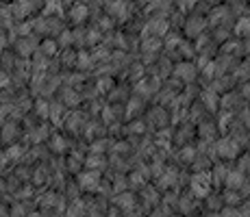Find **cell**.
<instances>
[{"mask_svg":"<svg viewBox=\"0 0 250 217\" xmlns=\"http://www.w3.org/2000/svg\"><path fill=\"white\" fill-rule=\"evenodd\" d=\"M198 67H196L194 63H191V61H185V63H179L176 65V72L174 74L179 76L181 80H185V83H189V80H194L196 76H198Z\"/></svg>","mask_w":250,"mask_h":217,"instance_id":"7a4b0ae2","label":"cell"},{"mask_svg":"<svg viewBox=\"0 0 250 217\" xmlns=\"http://www.w3.org/2000/svg\"><path fill=\"white\" fill-rule=\"evenodd\" d=\"M229 172L230 170L227 165H222V163H220V165H213V170H211V174H209L211 182H213V185H224V182H227Z\"/></svg>","mask_w":250,"mask_h":217,"instance_id":"3957f363","label":"cell"},{"mask_svg":"<svg viewBox=\"0 0 250 217\" xmlns=\"http://www.w3.org/2000/svg\"><path fill=\"white\" fill-rule=\"evenodd\" d=\"M205 16H189L185 18V24H183V28H185L187 37H196V35H203V28H205Z\"/></svg>","mask_w":250,"mask_h":217,"instance_id":"6da1fadb","label":"cell"},{"mask_svg":"<svg viewBox=\"0 0 250 217\" xmlns=\"http://www.w3.org/2000/svg\"><path fill=\"white\" fill-rule=\"evenodd\" d=\"M207 2H209V4H215V2H218V0H207Z\"/></svg>","mask_w":250,"mask_h":217,"instance_id":"5b68a950","label":"cell"},{"mask_svg":"<svg viewBox=\"0 0 250 217\" xmlns=\"http://www.w3.org/2000/svg\"><path fill=\"white\" fill-rule=\"evenodd\" d=\"M237 170L242 174H250V152H246L244 157H237Z\"/></svg>","mask_w":250,"mask_h":217,"instance_id":"277c9868","label":"cell"}]
</instances>
